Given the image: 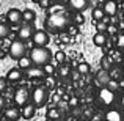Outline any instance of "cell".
<instances>
[{"mask_svg": "<svg viewBox=\"0 0 124 121\" xmlns=\"http://www.w3.org/2000/svg\"><path fill=\"white\" fill-rule=\"evenodd\" d=\"M71 14L66 11H57L50 13L44 21V30H47L49 33H63L68 30V27L71 25Z\"/></svg>", "mask_w": 124, "mask_h": 121, "instance_id": "obj_1", "label": "cell"}, {"mask_svg": "<svg viewBox=\"0 0 124 121\" xmlns=\"http://www.w3.org/2000/svg\"><path fill=\"white\" fill-rule=\"evenodd\" d=\"M28 57H30L31 63H33L35 66L42 68V66H46L47 63L52 61V52L47 46H35L30 50Z\"/></svg>", "mask_w": 124, "mask_h": 121, "instance_id": "obj_2", "label": "cell"}, {"mask_svg": "<svg viewBox=\"0 0 124 121\" xmlns=\"http://www.w3.org/2000/svg\"><path fill=\"white\" fill-rule=\"evenodd\" d=\"M96 102L101 107H112L116 102V93L107 87H101L96 93Z\"/></svg>", "mask_w": 124, "mask_h": 121, "instance_id": "obj_3", "label": "cell"}, {"mask_svg": "<svg viewBox=\"0 0 124 121\" xmlns=\"http://www.w3.org/2000/svg\"><path fill=\"white\" fill-rule=\"evenodd\" d=\"M30 101H31V104H33L36 109L46 105L47 101H49V90L44 87V85H38V87H35L33 91H31V94H30Z\"/></svg>", "mask_w": 124, "mask_h": 121, "instance_id": "obj_4", "label": "cell"}, {"mask_svg": "<svg viewBox=\"0 0 124 121\" xmlns=\"http://www.w3.org/2000/svg\"><path fill=\"white\" fill-rule=\"evenodd\" d=\"M9 57L13 58V60H19V58L25 57L27 55V46H25V41L22 40H14L9 44V50H8Z\"/></svg>", "mask_w": 124, "mask_h": 121, "instance_id": "obj_5", "label": "cell"}, {"mask_svg": "<svg viewBox=\"0 0 124 121\" xmlns=\"http://www.w3.org/2000/svg\"><path fill=\"white\" fill-rule=\"evenodd\" d=\"M30 94L31 91L27 87H17L14 91V102L17 107H24L25 104L30 102Z\"/></svg>", "mask_w": 124, "mask_h": 121, "instance_id": "obj_6", "label": "cell"}, {"mask_svg": "<svg viewBox=\"0 0 124 121\" xmlns=\"http://www.w3.org/2000/svg\"><path fill=\"white\" fill-rule=\"evenodd\" d=\"M35 27L31 22H24V24L19 27V32H17V38L22 41H28L33 38V33H35Z\"/></svg>", "mask_w": 124, "mask_h": 121, "instance_id": "obj_7", "label": "cell"}, {"mask_svg": "<svg viewBox=\"0 0 124 121\" xmlns=\"http://www.w3.org/2000/svg\"><path fill=\"white\" fill-rule=\"evenodd\" d=\"M3 118L6 121H17L19 118H22L21 115V107L17 105H9L3 109Z\"/></svg>", "mask_w": 124, "mask_h": 121, "instance_id": "obj_8", "label": "cell"}, {"mask_svg": "<svg viewBox=\"0 0 124 121\" xmlns=\"http://www.w3.org/2000/svg\"><path fill=\"white\" fill-rule=\"evenodd\" d=\"M35 46H47L49 41H50V35H49L47 30H36L33 33V38H31Z\"/></svg>", "mask_w": 124, "mask_h": 121, "instance_id": "obj_9", "label": "cell"}, {"mask_svg": "<svg viewBox=\"0 0 124 121\" xmlns=\"http://www.w3.org/2000/svg\"><path fill=\"white\" fill-rule=\"evenodd\" d=\"M6 22L11 25H21L22 22H24V19H22V11L17 8H11L8 9V13H6Z\"/></svg>", "mask_w": 124, "mask_h": 121, "instance_id": "obj_10", "label": "cell"}, {"mask_svg": "<svg viewBox=\"0 0 124 121\" xmlns=\"http://www.w3.org/2000/svg\"><path fill=\"white\" fill-rule=\"evenodd\" d=\"M25 76H27V79L30 80H41L46 77L44 74V69L39 66H30L28 69H25Z\"/></svg>", "mask_w": 124, "mask_h": 121, "instance_id": "obj_11", "label": "cell"}, {"mask_svg": "<svg viewBox=\"0 0 124 121\" xmlns=\"http://www.w3.org/2000/svg\"><path fill=\"white\" fill-rule=\"evenodd\" d=\"M124 115L119 109H108L104 113V121H123Z\"/></svg>", "mask_w": 124, "mask_h": 121, "instance_id": "obj_12", "label": "cell"}, {"mask_svg": "<svg viewBox=\"0 0 124 121\" xmlns=\"http://www.w3.org/2000/svg\"><path fill=\"white\" fill-rule=\"evenodd\" d=\"M22 77H24V71L21 69V68H13V69L8 71V74H6V80L11 82V83H17V82L22 80Z\"/></svg>", "mask_w": 124, "mask_h": 121, "instance_id": "obj_13", "label": "cell"}, {"mask_svg": "<svg viewBox=\"0 0 124 121\" xmlns=\"http://www.w3.org/2000/svg\"><path fill=\"white\" fill-rule=\"evenodd\" d=\"M102 8H104V11H105V14L108 16V17H113V16H116V13H118V3H116V0H105Z\"/></svg>", "mask_w": 124, "mask_h": 121, "instance_id": "obj_14", "label": "cell"}, {"mask_svg": "<svg viewBox=\"0 0 124 121\" xmlns=\"http://www.w3.org/2000/svg\"><path fill=\"white\" fill-rule=\"evenodd\" d=\"M68 6L72 11H80L83 13L88 8V0H68Z\"/></svg>", "mask_w": 124, "mask_h": 121, "instance_id": "obj_15", "label": "cell"}, {"mask_svg": "<svg viewBox=\"0 0 124 121\" xmlns=\"http://www.w3.org/2000/svg\"><path fill=\"white\" fill-rule=\"evenodd\" d=\"M35 113H36V107L31 102H28V104H25L24 107H21V115H22L24 120H31L35 116Z\"/></svg>", "mask_w": 124, "mask_h": 121, "instance_id": "obj_16", "label": "cell"}, {"mask_svg": "<svg viewBox=\"0 0 124 121\" xmlns=\"http://www.w3.org/2000/svg\"><path fill=\"white\" fill-rule=\"evenodd\" d=\"M107 35H105V32H97V33H94V36H93V42H94V46H97V47H104V46L107 44Z\"/></svg>", "mask_w": 124, "mask_h": 121, "instance_id": "obj_17", "label": "cell"}, {"mask_svg": "<svg viewBox=\"0 0 124 121\" xmlns=\"http://www.w3.org/2000/svg\"><path fill=\"white\" fill-rule=\"evenodd\" d=\"M105 16H107V14H105V11H104L102 6H96V8H93V11H91V17H93L94 22L102 21Z\"/></svg>", "mask_w": 124, "mask_h": 121, "instance_id": "obj_18", "label": "cell"}, {"mask_svg": "<svg viewBox=\"0 0 124 121\" xmlns=\"http://www.w3.org/2000/svg\"><path fill=\"white\" fill-rule=\"evenodd\" d=\"M57 76L60 77V79H66V77H69L71 76V68L68 66L66 63L60 65V66H58V69H57Z\"/></svg>", "mask_w": 124, "mask_h": 121, "instance_id": "obj_19", "label": "cell"}, {"mask_svg": "<svg viewBox=\"0 0 124 121\" xmlns=\"http://www.w3.org/2000/svg\"><path fill=\"white\" fill-rule=\"evenodd\" d=\"M9 33H11V27H9V24H8V22L0 21V40L8 38Z\"/></svg>", "mask_w": 124, "mask_h": 121, "instance_id": "obj_20", "label": "cell"}, {"mask_svg": "<svg viewBox=\"0 0 124 121\" xmlns=\"http://www.w3.org/2000/svg\"><path fill=\"white\" fill-rule=\"evenodd\" d=\"M17 66L21 68L22 71H25V69H28L30 66H33V63H31L30 57L25 55V57H22V58H19V60H17Z\"/></svg>", "mask_w": 124, "mask_h": 121, "instance_id": "obj_21", "label": "cell"}, {"mask_svg": "<svg viewBox=\"0 0 124 121\" xmlns=\"http://www.w3.org/2000/svg\"><path fill=\"white\" fill-rule=\"evenodd\" d=\"M22 19H24V22H33L35 19H36V13L33 11V9L27 8L22 11Z\"/></svg>", "mask_w": 124, "mask_h": 121, "instance_id": "obj_22", "label": "cell"}, {"mask_svg": "<svg viewBox=\"0 0 124 121\" xmlns=\"http://www.w3.org/2000/svg\"><path fill=\"white\" fill-rule=\"evenodd\" d=\"M71 21H72V24H76L77 27H80V25L85 22V17H83V13L80 11H74V14H71Z\"/></svg>", "mask_w": 124, "mask_h": 121, "instance_id": "obj_23", "label": "cell"}, {"mask_svg": "<svg viewBox=\"0 0 124 121\" xmlns=\"http://www.w3.org/2000/svg\"><path fill=\"white\" fill-rule=\"evenodd\" d=\"M60 116H61V113H60V110H58L57 107H52V109L47 110V118L57 121V120H60Z\"/></svg>", "mask_w": 124, "mask_h": 121, "instance_id": "obj_24", "label": "cell"}, {"mask_svg": "<svg viewBox=\"0 0 124 121\" xmlns=\"http://www.w3.org/2000/svg\"><path fill=\"white\" fill-rule=\"evenodd\" d=\"M105 87H107V88H110L112 91H115V93L119 90V88H121V87H119V82L116 80V79H110L108 82H107V85H105Z\"/></svg>", "mask_w": 124, "mask_h": 121, "instance_id": "obj_25", "label": "cell"}, {"mask_svg": "<svg viewBox=\"0 0 124 121\" xmlns=\"http://www.w3.org/2000/svg\"><path fill=\"white\" fill-rule=\"evenodd\" d=\"M42 69H44V74H46V76H54V74L57 73V69H55V66L52 63H47L46 66H42Z\"/></svg>", "mask_w": 124, "mask_h": 121, "instance_id": "obj_26", "label": "cell"}, {"mask_svg": "<svg viewBox=\"0 0 124 121\" xmlns=\"http://www.w3.org/2000/svg\"><path fill=\"white\" fill-rule=\"evenodd\" d=\"M77 71H79L80 74H88L90 73V65L88 63H85V61H82V63H79V66H77Z\"/></svg>", "mask_w": 124, "mask_h": 121, "instance_id": "obj_27", "label": "cell"}, {"mask_svg": "<svg viewBox=\"0 0 124 121\" xmlns=\"http://www.w3.org/2000/svg\"><path fill=\"white\" fill-rule=\"evenodd\" d=\"M44 87L47 88V90H50V88L55 87V79H54V76H46V79H44Z\"/></svg>", "mask_w": 124, "mask_h": 121, "instance_id": "obj_28", "label": "cell"}, {"mask_svg": "<svg viewBox=\"0 0 124 121\" xmlns=\"http://www.w3.org/2000/svg\"><path fill=\"white\" fill-rule=\"evenodd\" d=\"M55 60H57L58 65H63L64 61H66V54H64L63 50H58L57 54H55Z\"/></svg>", "mask_w": 124, "mask_h": 121, "instance_id": "obj_29", "label": "cell"}, {"mask_svg": "<svg viewBox=\"0 0 124 121\" xmlns=\"http://www.w3.org/2000/svg\"><path fill=\"white\" fill-rule=\"evenodd\" d=\"M105 33H110L112 36H115V35L119 33V32H118V27H116L115 24H108V25H107V32H105Z\"/></svg>", "mask_w": 124, "mask_h": 121, "instance_id": "obj_30", "label": "cell"}, {"mask_svg": "<svg viewBox=\"0 0 124 121\" xmlns=\"http://www.w3.org/2000/svg\"><path fill=\"white\" fill-rule=\"evenodd\" d=\"M94 25H96V28H97V32H107V22H104V21H97V22H94Z\"/></svg>", "mask_w": 124, "mask_h": 121, "instance_id": "obj_31", "label": "cell"}, {"mask_svg": "<svg viewBox=\"0 0 124 121\" xmlns=\"http://www.w3.org/2000/svg\"><path fill=\"white\" fill-rule=\"evenodd\" d=\"M116 46H118V49H123L124 50V33L116 35Z\"/></svg>", "mask_w": 124, "mask_h": 121, "instance_id": "obj_32", "label": "cell"}, {"mask_svg": "<svg viewBox=\"0 0 124 121\" xmlns=\"http://www.w3.org/2000/svg\"><path fill=\"white\" fill-rule=\"evenodd\" d=\"M6 83H8L6 77H0V93H3L6 90Z\"/></svg>", "mask_w": 124, "mask_h": 121, "instance_id": "obj_33", "label": "cell"}, {"mask_svg": "<svg viewBox=\"0 0 124 121\" xmlns=\"http://www.w3.org/2000/svg\"><path fill=\"white\" fill-rule=\"evenodd\" d=\"M68 32H69L71 35H77V33H79V27H77L76 24H72V25L68 27Z\"/></svg>", "mask_w": 124, "mask_h": 121, "instance_id": "obj_34", "label": "cell"}, {"mask_svg": "<svg viewBox=\"0 0 124 121\" xmlns=\"http://www.w3.org/2000/svg\"><path fill=\"white\" fill-rule=\"evenodd\" d=\"M5 107H6V99H5V96L0 93V110H3Z\"/></svg>", "mask_w": 124, "mask_h": 121, "instance_id": "obj_35", "label": "cell"}, {"mask_svg": "<svg viewBox=\"0 0 124 121\" xmlns=\"http://www.w3.org/2000/svg\"><path fill=\"white\" fill-rule=\"evenodd\" d=\"M38 5H39L41 8H47V6L50 5V0H41V2L38 3Z\"/></svg>", "mask_w": 124, "mask_h": 121, "instance_id": "obj_36", "label": "cell"}, {"mask_svg": "<svg viewBox=\"0 0 124 121\" xmlns=\"http://www.w3.org/2000/svg\"><path fill=\"white\" fill-rule=\"evenodd\" d=\"M69 104L71 105H77V104H79V99H77V97H72V99L69 101Z\"/></svg>", "mask_w": 124, "mask_h": 121, "instance_id": "obj_37", "label": "cell"}, {"mask_svg": "<svg viewBox=\"0 0 124 121\" xmlns=\"http://www.w3.org/2000/svg\"><path fill=\"white\" fill-rule=\"evenodd\" d=\"M101 118H102L101 115H93L91 116V121H101Z\"/></svg>", "mask_w": 124, "mask_h": 121, "instance_id": "obj_38", "label": "cell"}, {"mask_svg": "<svg viewBox=\"0 0 124 121\" xmlns=\"http://www.w3.org/2000/svg\"><path fill=\"white\" fill-rule=\"evenodd\" d=\"M121 105H123V109H124V93H123V96H121Z\"/></svg>", "mask_w": 124, "mask_h": 121, "instance_id": "obj_39", "label": "cell"}, {"mask_svg": "<svg viewBox=\"0 0 124 121\" xmlns=\"http://www.w3.org/2000/svg\"><path fill=\"white\" fill-rule=\"evenodd\" d=\"M119 27H121V28H124V21L121 22V24H119Z\"/></svg>", "mask_w": 124, "mask_h": 121, "instance_id": "obj_40", "label": "cell"}, {"mask_svg": "<svg viewBox=\"0 0 124 121\" xmlns=\"http://www.w3.org/2000/svg\"><path fill=\"white\" fill-rule=\"evenodd\" d=\"M46 121H55V120H50V118H46Z\"/></svg>", "mask_w": 124, "mask_h": 121, "instance_id": "obj_41", "label": "cell"}, {"mask_svg": "<svg viewBox=\"0 0 124 121\" xmlns=\"http://www.w3.org/2000/svg\"><path fill=\"white\" fill-rule=\"evenodd\" d=\"M33 2H35V3H39V2H41V0H33Z\"/></svg>", "mask_w": 124, "mask_h": 121, "instance_id": "obj_42", "label": "cell"}, {"mask_svg": "<svg viewBox=\"0 0 124 121\" xmlns=\"http://www.w3.org/2000/svg\"><path fill=\"white\" fill-rule=\"evenodd\" d=\"M50 2H61V0H50Z\"/></svg>", "mask_w": 124, "mask_h": 121, "instance_id": "obj_43", "label": "cell"}, {"mask_svg": "<svg viewBox=\"0 0 124 121\" xmlns=\"http://www.w3.org/2000/svg\"><path fill=\"white\" fill-rule=\"evenodd\" d=\"M0 121H3V118H2V115H0Z\"/></svg>", "mask_w": 124, "mask_h": 121, "instance_id": "obj_44", "label": "cell"}, {"mask_svg": "<svg viewBox=\"0 0 124 121\" xmlns=\"http://www.w3.org/2000/svg\"><path fill=\"white\" fill-rule=\"evenodd\" d=\"M121 2H123V3H124V0H121Z\"/></svg>", "mask_w": 124, "mask_h": 121, "instance_id": "obj_45", "label": "cell"}]
</instances>
